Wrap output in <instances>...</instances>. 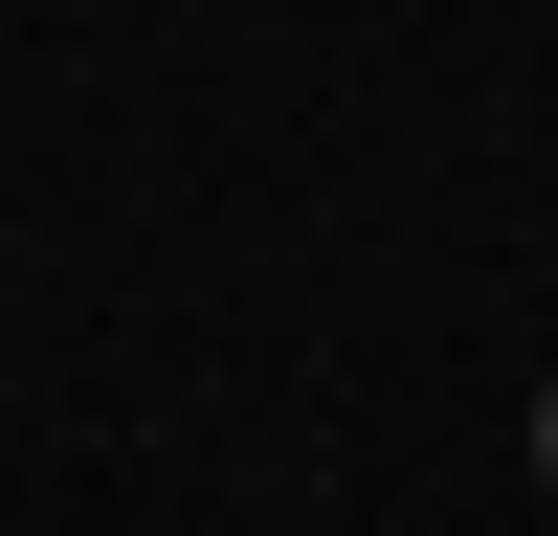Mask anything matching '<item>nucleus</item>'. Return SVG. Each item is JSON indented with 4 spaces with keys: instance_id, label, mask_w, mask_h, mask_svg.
Instances as JSON below:
<instances>
[{
    "instance_id": "nucleus-1",
    "label": "nucleus",
    "mask_w": 558,
    "mask_h": 536,
    "mask_svg": "<svg viewBox=\"0 0 558 536\" xmlns=\"http://www.w3.org/2000/svg\"><path fill=\"white\" fill-rule=\"evenodd\" d=\"M536 470H558V402H536Z\"/></svg>"
}]
</instances>
